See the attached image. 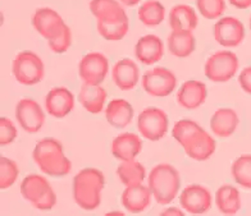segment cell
Wrapping results in <instances>:
<instances>
[{
  "label": "cell",
  "mask_w": 251,
  "mask_h": 216,
  "mask_svg": "<svg viewBox=\"0 0 251 216\" xmlns=\"http://www.w3.org/2000/svg\"><path fill=\"white\" fill-rule=\"evenodd\" d=\"M108 94L104 87L100 85L93 86L83 83L78 94V100L83 109L91 114H99L104 108V104L106 101Z\"/></svg>",
  "instance_id": "obj_24"
},
{
  "label": "cell",
  "mask_w": 251,
  "mask_h": 216,
  "mask_svg": "<svg viewBox=\"0 0 251 216\" xmlns=\"http://www.w3.org/2000/svg\"><path fill=\"white\" fill-rule=\"evenodd\" d=\"M202 128L194 120L190 119H182L177 121L172 129V136L176 141L181 144L182 147L191 140L199 131H201Z\"/></svg>",
  "instance_id": "obj_32"
},
{
  "label": "cell",
  "mask_w": 251,
  "mask_h": 216,
  "mask_svg": "<svg viewBox=\"0 0 251 216\" xmlns=\"http://www.w3.org/2000/svg\"><path fill=\"white\" fill-rule=\"evenodd\" d=\"M238 69V58L235 52L222 50L213 54L205 63V75L212 82H227L236 74Z\"/></svg>",
  "instance_id": "obj_6"
},
{
  "label": "cell",
  "mask_w": 251,
  "mask_h": 216,
  "mask_svg": "<svg viewBox=\"0 0 251 216\" xmlns=\"http://www.w3.org/2000/svg\"><path fill=\"white\" fill-rule=\"evenodd\" d=\"M199 12L206 20H217L225 13V0H196Z\"/></svg>",
  "instance_id": "obj_34"
},
{
  "label": "cell",
  "mask_w": 251,
  "mask_h": 216,
  "mask_svg": "<svg viewBox=\"0 0 251 216\" xmlns=\"http://www.w3.org/2000/svg\"><path fill=\"white\" fill-rule=\"evenodd\" d=\"M90 10L96 17V20H104L126 13L123 7L117 0H91Z\"/></svg>",
  "instance_id": "obj_31"
},
{
  "label": "cell",
  "mask_w": 251,
  "mask_h": 216,
  "mask_svg": "<svg viewBox=\"0 0 251 216\" xmlns=\"http://www.w3.org/2000/svg\"><path fill=\"white\" fill-rule=\"evenodd\" d=\"M249 24H250V30H251V17H250V21H249Z\"/></svg>",
  "instance_id": "obj_41"
},
{
  "label": "cell",
  "mask_w": 251,
  "mask_h": 216,
  "mask_svg": "<svg viewBox=\"0 0 251 216\" xmlns=\"http://www.w3.org/2000/svg\"><path fill=\"white\" fill-rule=\"evenodd\" d=\"M16 118L27 133H36L45 123V114L39 102L32 98H22L16 106Z\"/></svg>",
  "instance_id": "obj_10"
},
{
  "label": "cell",
  "mask_w": 251,
  "mask_h": 216,
  "mask_svg": "<svg viewBox=\"0 0 251 216\" xmlns=\"http://www.w3.org/2000/svg\"><path fill=\"white\" fill-rule=\"evenodd\" d=\"M168 50L177 58H187L195 50V37L191 31H172L168 36Z\"/></svg>",
  "instance_id": "obj_26"
},
{
  "label": "cell",
  "mask_w": 251,
  "mask_h": 216,
  "mask_svg": "<svg viewBox=\"0 0 251 216\" xmlns=\"http://www.w3.org/2000/svg\"><path fill=\"white\" fill-rule=\"evenodd\" d=\"M164 54L163 41L155 35H146L137 41L135 46V55L139 62L145 66H151L159 62Z\"/></svg>",
  "instance_id": "obj_17"
},
{
  "label": "cell",
  "mask_w": 251,
  "mask_h": 216,
  "mask_svg": "<svg viewBox=\"0 0 251 216\" xmlns=\"http://www.w3.org/2000/svg\"><path fill=\"white\" fill-rule=\"evenodd\" d=\"M141 138L135 133H122L112 142L113 156L121 161L133 160L141 152Z\"/></svg>",
  "instance_id": "obj_19"
},
{
  "label": "cell",
  "mask_w": 251,
  "mask_h": 216,
  "mask_svg": "<svg viewBox=\"0 0 251 216\" xmlns=\"http://www.w3.org/2000/svg\"><path fill=\"white\" fill-rule=\"evenodd\" d=\"M229 3L238 9H248L251 7V0H229Z\"/></svg>",
  "instance_id": "obj_38"
},
{
  "label": "cell",
  "mask_w": 251,
  "mask_h": 216,
  "mask_svg": "<svg viewBox=\"0 0 251 216\" xmlns=\"http://www.w3.org/2000/svg\"><path fill=\"white\" fill-rule=\"evenodd\" d=\"M169 26L173 31H192L198 26V16L190 5H175L169 12Z\"/></svg>",
  "instance_id": "obj_25"
},
{
  "label": "cell",
  "mask_w": 251,
  "mask_h": 216,
  "mask_svg": "<svg viewBox=\"0 0 251 216\" xmlns=\"http://www.w3.org/2000/svg\"><path fill=\"white\" fill-rule=\"evenodd\" d=\"M215 41L226 48H235L245 39V27L235 17L221 18L214 24Z\"/></svg>",
  "instance_id": "obj_13"
},
{
  "label": "cell",
  "mask_w": 251,
  "mask_h": 216,
  "mask_svg": "<svg viewBox=\"0 0 251 216\" xmlns=\"http://www.w3.org/2000/svg\"><path fill=\"white\" fill-rule=\"evenodd\" d=\"M75 106V96L66 87H55L48 92L45 97V109L51 117L64 118L72 112Z\"/></svg>",
  "instance_id": "obj_14"
},
{
  "label": "cell",
  "mask_w": 251,
  "mask_h": 216,
  "mask_svg": "<svg viewBox=\"0 0 251 216\" xmlns=\"http://www.w3.org/2000/svg\"><path fill=\"white\" fill-rule=\"evenodd\" d=\"M183 150L194 160L205 161L214 154L215 141L210 134L201 129L183 146Z\"/></svg>",
  "instance_id": "obj_20"
},
{
  "label": "cell",
  "mask_w": 251,
  "mask_h": 216,
  "mask_svg": "<svg viewBox=\"0 0 251 216\" xmlns=\"http://www.w3.org/2000/svg\"><path fill=\"white\" fill-rule=\"evenodd\" d=\"M142 89L146 94L155 97H164L171 95L177 86V78L169 69L164 67L150 69L142 75Z\"/></svg>",
  "instance_id": "obj_8"
},
{
  "label": "cell",
  "mask_w": 251,
  "mask_h": 216,
  "mask_svg": "<svg viewBox=\"0 0 251 216\" xmlns=\"http://www.w3.org/2000/svg\"><path fill=\"white\" fill-rule=\"evenodd\" d=\"M48 44H49L50 49L53 50L55 54H63V52H66L67 50L70 49L71 44H72V33H71L70 27L66 26V28H64L55 39L49 40Z\"/></svg>",
  "instance_id": "obj_35"
},
{
  "label": "cell",
  "mask_w": 251,
  "mask_h": 216,
  "mask_svg": "<svg viewBox=\"0 0 251 216\" xmlns=\"http://www.w3.org/2000/svg\"><path fill=\"white\" fill-rule=\"evenodd\" d=\"M151 196L149 186H142V183L128 186L122 193V205L128 213L140 214L150 206Z\"/></svg>",
  "instance_id": "obj_15"
},
{
  "label": "cell",
  "mask_w": 251,
  "mask_h": 216,
  "mask_svg": "<svg viewBox=\"0 0 251 216\" xmlns=\"http://www.w3.org/2000/svg\"><path fill=\"white\" fill-rule=\"evenodd\" d=\"M17 137V128L8 118H0V144L1 146H7L12 144Z\"/></svg>",
  "instance_id": "obj_36"
},
{
  "label": "cell",
  "mask_w": 251,
  "mask_h": 216,
  "mask_svg": "<svg viewBox=\"0 0 251 216\" xmlns=\"http://www.w3.org/2000/svg\"><path fill=\"white\" fill-rule=\"evenodd\" d=\"M179 203L187 213L194 215L205 214L212 207V194L208 188L200 184H190L182 191Z\"/></svg>",
  "instance_id": "obj_11"
},
{
  "label": "cell",
  "mask_w": 251,
  "mask_h": 216,
  "mask_svg": "<svg viewBox=\"0 0 251 216\" xmlns=\"http://www.w3.org/2000/svg\"><path fill=\"white\" fill-rule=\"evenodd\" d=\"M18 175H20V170L16 163L8 157H1L0 159V188L7 190L13 186Z\"/></svg>",
  "instance_id": "obj_33"
},
{
  "label": "cell",
  "mask_w": 251,
  "mask_h": 216,
  "mask_svg": "<svg viewBox=\"0 0 251 216\" xmlns=\"http://www.w3.org/2000/svg\"><path fill=\"white\" fill-rule=\"evenodd\" d=\"M238 123H240V119L233 109L222 108L213 114L210 119V129L215 136L227 138L235 133Z\"/></svg>",
  "instance_id": "obj_21"
},
{
  "label": "cell",
  "mask_w": 251,
  "mask_h": 216,
  "mask_svg": "<svg viewBox=\"0 0 251 216\" xmlns=\"http://www.w3.org/2000/svg\"><path fill=\"white\" fill-rule=\"evenodd\" d=\"M238 82H240L242 90L246 94L251 95V67H246L242 69V72L240 73V77H238Z\"/></svg>",
  "instance_id": "obj_37"
},
{
  "label": "cell",
  "mask_w": 251,
  "mask_h": 216,
  "mask_svg": "<svg viewBox=\"0 0 251 216\" xmlns=\"http://www.w3.org/2000/svg\"><path fill=\"white\" fill-rule=\"evenodd\" d=\"M168 117L158 108H146L137 118V131L149 141H159L168 132Z\"/></svg>",
  "instance_id": "obj_7"
},
{
  "label": "cell",
  "mask_w": 251,
  "mask_h": 216,
  "mask_svg": "<svg viewBox=\"0 0 251 216\" xmlns=\"http://www.w3.org/2000/svg\"><path fill=\"white\" fill-rule=\"evenodd\" d=\"M105 186L104 174L94 168L78 171L73 178V198L81 209L91 211L101 202V191Z\"/></svg>",
  "instance_id": "obj_2"
},
{
  "label": "cell",
  "mask_w": 251,
  "mask_h": 216,
  "mask_svg": "<svg viewBox=\"0 0 251 216\" xmlns=\"http://www.w3.org/2000/svg\"><path fill=\"white\" fill-rule=\"evenodd\" d=\"M215 203L222 214L235 215L241 209V197L237 188L232 186L219 187L215 193Z\"/></svg>",
  "instance_id": "obj_27"
},
{
  "label": "cell",
  "mask_w": 251,
  "mask_h": 216,
  "mask_svg": "<svg viewBox=\"0 0 251 216\" xmlns=\"http://www.w3.org/2000/svg\"><path fill=\"white\" fill-rule=\"evenodd\" d=\"M21 194L39 210H51L56 203L55 192L50 183L37 174H30L22 180Z\"/></svg>",
  "instance_id": "obj_4"
},
{
  "label": "cell",
  "mask_w": 251,
  "mask_h": 216,
  "mask_svg": "<svg viewBox=\"0 0 251 216\" xmlns=\"http://www.w3.org/2000/svg\"><path fill=\"white\" fill-rule=\"evenodd\" d=\"M133 109L128 101L123 98H114L106 105L105 119L112 127L125 128L132 121Z\"/></svg>",
  "instance_id": "obj_23"
},
{
  "label": "cell",
  "mask_w": 251,
  "mask_h": 216,
  "mask_svg": "<svg viewBox=\"0 0 251 216\" xmlns=\"http://www.w3.org/2000/svg\"><path fill=\"white\" fill-rule=\"evenodd\" d=\"M117 175L126 187H128L141 184L146 177V171L141 163L133 159L122 161L117 168Z\"/></svg>",
  "instance_id": "obj_28"
},
{
  "label": "cell",
  "mask_w": 251,
  "mask_h": 216,
  "mask_svg": "<svg viewBox=\"0 0 251 216\" xmlns=\"http://www.w3.org/2000/svg\"><path fill=\"white\" fill-rule=\"evenodd\" d=\"M14 78L25 86H32L44 78L45 67L40 56L30 50H25L17 54L12 64Z\"/></svg>",
  "instance_id": "obj_5"
},
{
  "label": "cell",
  "mask_w": 251,
  "mask_h": 216,
  "mask_svg": "<svg viewBox=\"0 0 251 216\" xmlns=\"http://www.w3.org/2000/svg\"><path fill=\"white\" fill-rule=\"evenodd\" d=\"M96 27L101 37L108 41H118L122 40L128 32V17L125 13L104 20H98Z\"/></svg>",
  "instance_id": "obj_22"
},
{
  "label": "cell",
  "mask_w": 251,
  "mask_h": 216,
  "mask_svg": "<svg viewBox=\"0 0 251 216\" xmlns=\"http://www.w3.org/2000/svg\"><path fill=\"white\" fill-rule=\"evenodd\" d=\"M112 78L119 90L129 91L139 82L140 69L133 60L121 59L113 67Z\"/></svg>",
  "instance_id": "obj_16"
},
{
  "label": "cell",
  "mask_w": 251,
  "mask_h": 216,
  "mask_svg": "<svg viewBox=\"0 0 251 216\" xmlns=\"http://www.w3.org/2000/svg\"><path fill=\"white\" fill-rule=\"evenodd\" d=\"M208 90L200 81H186L177 92V102L182 108L194 110L201 106L206 100Z\"/></svg>",
  "instance_id": "obj_18"
},
{
  "label": "cell",
  "mask_w": 251,
  "mask_h": 216,
  "mask_svg": "<svg viewBox=\"0 0 251 216\" xmlns=\"http://www.w3.org/2000/svg\"><path fill=\"white\" fill-rule=\"evenodd\" d=\"M160 215H163V216H168V215L182 216L183 215V213H182L181 210L176 209V207H172V209H167V210H164V211H162V213H160Z\"/></svg>",
  "instance_id": "obj_39"
},
{
  "label": "cell",
  "mask_w": 251,
  "mask_h": 216,
  "mask_svg": "<svg viewBox=\"0 0 251 216\" xmlns=\"http://www.w3.org/2000/svg\"><path fill=\"white\" fill-rule=\"evenodd\" d=\"M181 178L176 168L169 164H158L149 174V188L159 205H168L178 194Z\"/></svg>",
  "instance_id": "obj_3"
},
{
  "label": "cell",
  "mask_w": 251,
  "mask_h": 216,
  "mask_svg": "<svg viewBox=\"0 0 251 216\" xmlns=\"http://www.w3.org/2000/svg\"><path fill=\"white\" fill-rule=\"evenodd\" d=\"M33 161L40 170L50 177H64L72 169L70 159L64 155L63 144L55 138H43L32 152Z\"/></svg>",
  "instance_id": "obj_1"
},
{
  "label": "cell",
  "mask_w": 251,
  "mask_h": 216,
  "mask_svg": "<svg viewBox=\"0 0 251 216\" xmlns=\"http://www.w3.org/2000/svg\"><path fill=\"white\" fill-rule=\"evenodd\" d=\"M32 26L44 39L49 41L55 39L67 24L51 8H39L32 16Z\"/></svg>",
  "instance_id": "obj_12"
},
{
  "label": "cell",
  "mask_w": 251,
  "mask_h": 216,
  "mask_svg": "<svg viewBox=\"0 0 251 216\" xmlns=\"http://www.w3.org/2000/svg\"><path fill=\"white\" fill-rule=\"evenodd\" d=\"M119 1L125 4V5H127V7H133L137 3H140L141 0H119Z\"/></svg>",
  "instance_id": "obj_40"
},
{
  "label": "cell",
  "mask_w": 251,
  "mask_h": 216,
  "mask_svg": "<svg viewBox=\"0 0 251 216\" xmlns=\"http://www.w3.org/2000/svg\"><path fill=\"white\" fill-rule=\"evenodd\" d=\"M137 16L145 26L154 27L164 21L165 9L156 0H148L139 8Z\"/></svg>",
  "instance_id": "obj_29"
},
{
  "label": "cell",
  "mask_w": 251,
  "mask_h": 216,
  "mask_svg": "<svg viewBox=\"0 0 251 216\" xmlns=\"http://www.w3.org/2000/svg\"><path fill=\"white\" fill-rule=\"evenodd\" d=\"M108 72L109 62L106 56L100 52H89L79 62L78 74L86 85H101Z\"/></svg>",
  "instance_id": "obj_9"
},
{
  "label": "cell",
  "mask_w": 251,
  "mask_h": 216,
  "mask_svg": "<svg viewBox=\"0 0 251 216\" xmlns=\"http://www.w3.org/2000/svg\"><path fill=\"white\" fill-rule=\"evenodd\" d=\"M232 177L236 183L251 190V155H242L233 161Z\"/></svg>",
  "instance_id": "obj_30"
}]
</instances>
